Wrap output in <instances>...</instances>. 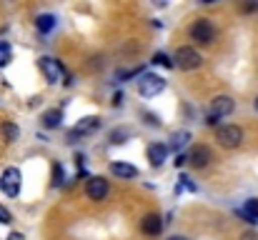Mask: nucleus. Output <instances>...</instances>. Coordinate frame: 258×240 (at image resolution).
Returning a JSON list of instances; mask_svg holds the SVG:
<instances>
[{
    "label": "nucleus",
    "mask_w": 258,
    "mask_h": 240,
    "mask_svg": "<svg viewBox=\"0 0 258 240\" xmlns=\"http://www.w3.org/2000/svg\"><path fill=\"white\" fill-rule=\"evenodd\" d=\"M173 65L180 68V70H198L203 65V55L190 45H180L173 55Z\"/></svg>",
    "instance_id": "f257e3e1"
},
{
    "label": "nucleus",
    "mask_w": 258,
    "mask_h": 240,
    "mask_svg": "<svg viewBox=\"0 0 258 240\" xmlns=\"http://www.w3.org/2000/svg\"><path fill=\"white\" fill-rule=\"evenodd\" d=\"M188 35H190V40H196L198 45H211V43L216 40V25H213L208 18H201V20H196V23L190 25Z\"/></svg>",
    "instance_id": "f03ea898"
},
{
    "label": "nucleus",
    "mask_w": 258,
    "mask_h": 240,
    "mask_svg": "<svg viewBox=\"0 0 258 240\" xmlns=\"http://www.w3.org/2000/svg\"><path fill=\"white\" fill-rule=\"evenodd\" d=\"M163 90H166V80L161 78V75H156V73H143L138 78V93L143 98H156Z\"/></svg>",
    "instance_id": "7ed1b4c3"
},
{
    "label": "nucleus",
    "mask_w": 258,
    "mask_h": 240,
    "mask_svg": "<svg viewBox=\"0 0 258 240\" xmlns=\"http://www.w3.org/2000/svg\"><path fill=\"white\" fill-rule=\"evenodd\" d=\"M40 68H43V73H45V78L50 85H58V83H68V73H66V68H63V63L60 60H55V58H50V55H45V58H40Z\"/></svg>",
    "instance_id": "20e7f679"
},
{
    "label": "nucleus",
    "mask_w": 258,
    "mask_h": 240,
    "mask_svg": "<svg viewBox=\"0 0 258 240\" xmlns=\"http://www.w3.org/2000/svg\"><path fill=\"white\" fill-rule=\"evenodd\" d=\"M216 140L223 148H238L243 143V130L238 125H223L216 130Z\"/></svg>",
    "instance_id": "39448f33"
},
{
    "label": "nucleus",
    "mask_w": 258,
    "mask_h": 240,
    "mask_svg": "<svg viewBox=\"0 0 258 240\" xmlns=\"http://www.w3.org/2000/svg\"><path fill=\"white\" fill-rule=\"evenodd\" d=\"M0 188H3V193L8 198H18V193H20V170L18 168H8L3 173V178H0Z\"/></svg>",
    "instance_id": "423d86ee"
},
{
    "label": "nucleus",
    "mask_w": 258,
    "mask_h": 240,
    "mask_svg": "<svg viewBox=\"0 0 258 240\" xmlns=\"http://www.w3.org/2000/svg\"><path fill=\"white\" fill-rule=\"evenodd\" d=\"M108 193H110V183H108L105 178H98V175L88 178L86 195L90 198V200H105V198H108Z\"/></svg>",
    "instance_id": "0eeeda50"
},
{
    "label": "nucleus",
    "mask_w": 258,
    "mask_h": 240,
    "mask_svg": "<svg viewBox=\"0 0 258 240\" xmlns=\"http://www.w3.org/2000/svg\"><path fill=\"white\" fill-rule=\"evenodd\" d=\"M100 128V118H95V115H88L83 118L71 133H68V143H78V138L81 135H90V133H95Z\"/></svg>",
    "instance_id": "6e6552de"
},
{
    "label": "nucleus",
    "mask_w": 258,
    "mask_h": 240,
    "mask_svg": "<svg viewBox=\"0 0 258 240\" xmlns=\"http://www.w3.org/2000/svg\"><path fill=\"white\" fill-rule=\"evenodd\" d=\"M233 108H236V103H233L228 95H218V98L211 100V115H216V118H226V115H231Z\"/></svg>",
    "instance_id": "1a4fd4ad"
},
{
    "label": "nucleus",
    "mask_w": 258,
    "mask_h": 240,
    "mask_svg": "<svg viewBox=\"0 0 258 240\" xmlns=\"http://www.w3.org/2000/svg\"><path fill=\"white\" fill-rule=\"evenodd\" d=\"M168 153H171V145H166V143H151L148 145V160H151L153 168H161L168 160Z\"/></svg>",
    "instance_id": "9d476101"
},
{
    "label": "nucleus",
    "mask_w": 258,
    "mask_h": 240,
    "mask_svg": "<svg viewBox=\"0 0 258 240\" xmlns=\"http://www.w3.org/2000/svg\"><path fill=\"white\" fill-rule=\"evenodd\" d=\"M188 163L196 168V170H203L208 163H211V150L206 145H193V150L188 153Z\"/></svg>",
    "instance_id": "9b49d317"
},
{
    "label": "nucleus",
    "mask_w": 258,
    "mask_h": 240,
    "mask_svg": "<svg viewBox=\"0 0 258 240\" xmlns=\"http://www.w3.org/2000/svg\"><path fill=\"white\" fill-rule=\"evenodd\" d=\"M163 225H166V220H163L161 215H156V213H148V215L141 220V230H143L146 235H158V233L163 230Z\"/></svg>",
    "instance_id": "f8f14e48"
},
{
    "label": "nucleus",
    "mask_w": 258,
    "mask_h": 240,
    "mask_svg": "<svg viewBox=\"0 0 258 240\" xmlns=\"http://www.w3.org/2000/svg\"><path fill=\"white\" fill-rule=\"evenodd\" d=\"M238 215L248 223V225H258V198H248L243 203V208L238 210Z\"/></svg>",
    "instance_id": "ddd939ff"
},
{
    "label": "nucleus",
    "mask_w": 258,
    "mask_h": 240,
    "mask_svg": "<svg viewBox=\"0 0 258 240\" xmlns=\"http://www.w3.org/2000/svg\"><path fill=\"white\" fill-rule=\"evenodd\" d=\"M40 120H43V128H48V130H55V128H60V123H63V110H60V108L45 110Z\"/></svg>",
    "instance_id": "4468645a"
},
{
    "label": "nucleus",
    "mask_w": 258,
    "mask_h": 240,
    "mask_svg": "<svg viewBox=\"0 0 258 240\" xmlns=\"http://www.w3.org/2000/svg\"><path fill=\"white\" fill-rule=\"evenodd\" d=\"M110 173L115 175V178H136L138 175V170H136V165H131V163H120V160H115V163H110Z\"/></svg>",
    "instance_id": "2eb2a0df"
},
{
    "label": "nucleus",
    "mask_w": 258,
    "mask_h": 240,
    "mask_svg": "<svg viewBox=\"0 0 258 240\" xmlns=\"http://www.w3.org/2000/svg\"><path fill=\"white\" fill-rule=\"evenodd\" d=\"M35 25H38V30H40L43 35H48V33H50V30L58 25V20H55V15H50V13H43V15H38Z\"/></svg>",
    "instance_id": "dca6fc26"
},
{
    "label": "nucleus",
    "mask_w": 258,
    "mask_h": 240,
    "mask_svg": "<svg viewBox=\"0 0 258 240\" xmlns=\"http://www.w3.org/2000/svg\"><path fill=\"white\" fill-rule=\"evenodd\" d=\"M0 133L5 135V140H8V143H15V140H18V135H20V130H18V125H15V123H3Z\"/></svg>",
    "instance_id": "f3484780"
},
{
    "label": "nucleus",
    "mask_w": 258,
    "mask_h": 240,
    "mask_svg": "<svg viewBox=\"0 0 258 240\" xmlns=\"http://www.w3.org/2000/svg\"><path fill=\"white\" fill-rule=\"evenodd\" d=\"M188 140H190V133H188V130H183V133H175V135H173L171 148H173V150H180V148H183Z\"/></svg>",
    "instance_id": "a211bd4d"
},
{
    "label": "nucleus",
    "mask_w": 258,
    "mask_h": 240,
    "mask_svg": "<svg viewBox=\"0 0 258 240\" xmlns=\"http://www.w3.org/2000/svg\"><path fill=\"white\" fill-rule=\"evenodd\" d=\"M63 178H66V170L60 163H53V188H60L63 185Z\"/></svg>",
    "instance_id": "6ab92c4d"
},
{
    "label": "nucleus",
    "mask_w": 258,
    "mask_h": 240,
    "mask_svg": "<svg viewBox=\"0 0 258 240\" xmlns=\"http://www.w3.org/2000/svg\"><path fill=\"white\" fill-rule=\"evenodd\" d=\"M10 60H13V50H10V45H8V43H0V68H5Z\"/></svg>",
    "instance_id": "aec40b11"
},
{
    "label": "nucleus",
    "mask_w": 258,
    "mask_h": 240,
    "mask_svg": "<svg viewBox=\"0 0 258 240\" xmlns=\"http://www.w3.org/2000/svg\"><path fill=\"white\" fill-rule=\"evenodd\" d=\"M153 65H163V68H173V60L166 53H156L153 55Z\"/></svg>",
    "instance_id": "412c9836"
},
{
    "label": "nucleus",
    "mask_w": 258,
    "mask_h": 240,
    "mask_svg": "<svg viewBox=\"0 0 258 240\" xmlns=\"http://www.w3.org/2000/svg\"><path fill=\"white\" fill-rule=\"evenodd\" d=\"M128 135H131V130H115V133L110 135V140H113V143H125Z\"/></svg>",
    "instance_id": "4be33fe9"
},
{
    "label": "nucleus",
    "mask_w": 258,
    "mask_h": 240,
    "mask_svg": "<svg viewBox=\"0 0 258 240\" xmlns=\"http://www.w3.org/2000/svg\"><path fill=\"white\" fill-rule=\"evenodd\" d=\"M0 223H3V225H10V223H13L10 210H8V208H3V205H0Z\"/></svg>",
    "instance_id": "5701e85b"
},
{
    "label": "nucleus",
    "mask_w": 258,
    "mask_h": 240,
    "mask_svg": "<svg viewBox=\"0 0 258 240\" xmlns=\"http://www.w3.org/2000/svg\"><path fill=\"white\" fill-rule=\"evenodd\" d=\"M185 163H188V153H178L175 155V168H183Z\"/></svg>",
    "instance_id": "b1692460"
},
{
    "label": "nucleus",
    "mask_w": 258,
    "mask_h": 240,
    "mask_svg": "<svg viewBox=\"0 0 258 240\" xmlns=\"http://www.w3.org/2000/svg\"><path fill=\"white\" fill-rule=\"evenodd\" d=\"M138 73H141V68H133V70H125V73H120L118 78H120L123 83H125V78H133V75H138Z\"/></svg>",
    "instance_id": "393cba45"
},
{
    "label": "nucleus",
    "mask_w": 258,
    "mask_h": 240,
    "mask_svg": "<svg viewBox=\"0 0 258 240\" xmlns=\"http://www.w3.org/2000/svg\"><path fill=\"white\" fill-rule=\"evenodd\" d=\"M218 123H221V118H216V115H208V118H206V125H211V128L218 125Z\"/></svg>",
    "instance_id": "a878e982"
},
{
    "label": "nucleus",
    "mask_w": 258,
    "mask_h": 240,
    "mask_svg": "<svg viewBox=\"0 0 258 240\" xmlns=\"http://www.w3.org/2000/svg\"><path fill=\"white\" fill-rule=\"evenodd\" d=\"M241 240H258V233L248 230V233H243V235H241Z\"/></svg>",
    "instance_id": "bb28decb"
},
{
    "label": "nucleus",
    "mask_w": 258,
    "mask_h": 240,
    "mask_svg": "<svg viewBox=\"0 0 258 240\" xmlns=\"http://www.w3.org/2000/svg\"><path fill=\"white\" fill-rule=\"evenodd\" d=\"M123 100H125V98H123V93H115V95H113V105H115V108H118Z\"/></svg>",
    "instance_id": "cd10ccee"
},
{
    "label": "nucleus",
    "mask_w": 258,
    "mask_h": 240,
    "mask_svg": "<svg viewBox=\"0 0 258 240\" xmlns=\"http://www.w3.org/2000/svg\"><path fill=\"white\" fill-rule=\"evenodd\" d=\"M5 240H25V235H23V233H10Z\"/></svg>",
    "instance_id": "c85d7f7f"
},
{
    "label": "nucleus",
    "mask_w": 258,
    "mask_h": 240,
    "mask_svg": "<svg viewBox=\"0 0 258 240\" xmlns=\"http://www.w3.org/2000/svg\"><path fill=\"white\" fill-rule=\"evenodd\" d=\"M243 10H246V13H253V10H258V3H251V5H246Z\"/></svg>",
    "instance_id": "c756f323"
},
{
    "label": "nucleus",
    "mask_w": 258,
    "mask_h": 240,
    "mask_svg": "<svg viewBox=\"0 0 258 240\" xmlns=\"http://www.w3.org/2000/svg\"><path fill=\"white\" fill-rule=\"evenodd\" d=\"M168 240H188V238H183V235H171Z\"/></svg>",
    "instance_id": "7c9ffc66"
},
{
    "label": "nucleus",
    "mask_w": 258,
    "mask_h": 240,
    "mask_svg": "<svg viewBox=\"0 0 258 240\" xmlns=\"http://www.w3.org/2000/svg\"><path fill=\"white\" fill-rule=\"evenodd\" d=\"M253 105H256V110H258V98H256V100H253Z\"/></svg>",
    "instance_id": "2f4dec72"
}]
</instances>
